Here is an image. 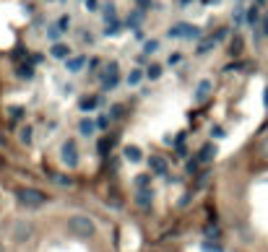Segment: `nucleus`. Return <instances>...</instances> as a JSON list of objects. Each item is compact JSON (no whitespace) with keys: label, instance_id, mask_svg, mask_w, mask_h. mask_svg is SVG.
I'll return each instance as SVG.
<instances>
[{"label":"nucleus","instance_id":"5","mask_svg":"<svg viewBox=\"0 0 268 252\" xmlns=\"http://www.w3.org/2000/svg\"><path fill=\"white\" fill-rule=\"evenodd\" d=\"M60 156L68 167H78V146H76V141H65L63 148H60Z\"/></svg>","mask_w":268,"mask_h":252},{"label":"nucleus","instance_id":"4","mask_svg":"<svg viewBox=\"0 0 268 252\" xmlns=\"http://www.w3.org/2000/svg\"><path fill=\"white\" fill-rule=\"evenodd\" d=\"M167 34L174 37V39H195V37H200L198 26H190V24H177V26H172Z\"/></svg>","mask_w":268,"mask_h":252},{"label":"nucleus","instance_id":"27","mask_svg":"<svg viewBox=\"0 0 268 252\" xmlns=\"http://www.w3.org/2000/svg\"><path fill=\"white\" fill-rule=\"evenodd\" d=\"M120 32V24H117V21H112V24H107V29H104V34L109 37V34H117Z\"/></svg>","mask_w":268,"mask_h":252},{"label":"nucleus","instance_id":"39","mask_svg":"<svg viewBox=\"0 0 268 252\" xmlns=\"http://www.w3.org/2000/svg\"><path fill=\"white\" fill-rule=\"evenodd\" d=\"M227 34H229L227 29H219V34H216V42H219V39H227Z\"/></svg>","mask_w":268,"mask_h":252},{"label":"nucleus","instance_id":"25","mask_svg":"<svg viewBox=\"0 0 268 252\" xmlns=\"http://www.w3.org/2000/svg\"><path fill=\"white\" fill-rule=\"evenodd\" d=\"M18 76H21V78H32V76H34L32 65H21V68H18Z\"/></svg>","mask_w":268,"mask_h":252},{"label":"nucleus","instance_id":"36","mask_svg":"<svg viewBox=\"0 0 268 252\" xmlns=\"http://www.w3.org/2000/svg\"><path fill=\"white\" fill-rule=\"evenodd\" d=\"M260 153L268 159V138H263V143H260Z\"/></svg>","mask_w":268,"mask_h":252},{"label":"nucleus","instance_id":"12","mask_svg":"<svg viewBox=\"0 0 268 252\" xmlns=\"http://www.w3.org/2000/svg\"><path fill=\"white\" fill-rule=\"evenodd\" d=\"M125 159H128V162H133V164H138L141 159H143V153H141L138 146H128V148H125Z\"/></svg>","mask_w":268,"mask_h":252},{"label":"nucleus","instance_id":"8","mask_svg":"<svg viewBox=\"0 0 268 252\" xmlns=\"http://www.w3.org/2000/svg\"><path fill=\"white\" fill-rule=\"evenodd\" d=\"M211 88H214V83L209 81V78H203V81H200L198 86H195V102H206L209 99V94H211Z\"/></svg>","mask_w":268,"mask_h":252},{"label":"nucleus","instance_id":"34","mask_svg":"<svg viewBox=\"0 0 268 252\" xmlns=\"http://www.w3.org/2000/svg\"><path fill=\"white\" fill-rule=\"evenodd\" d=\"M183 60V55L180 52H174V55H169V65H177V62H180Z\"/></svg>","mask_w":268,"mask_h":252},{"label":"nucleus","instance_id":"35","mask_svg":"<svg viewBox=\"0 0 268 252\" xmlns=\"http://www.w3.org/2000/svg\"><path fill=\"white\" fill-rule=\"evenodd\" d=\"M136 3H138V8H141V11L151 8V0H136Z\"/></svg>","mask_w":268,"mask_h":252},{"label":"nucleus","instance_id":"10","mask_svg":"<svg viewBox=\"0 0 268 252\" xmlns=\"http://www.w3.org/2000/svg\"><path fill=\"white\" fill-rule=\"evenodd\" d=\"M136 203L141 205V211H148V208H151V187L138 190V193H136Z\"/></svg>","mask_w":268,"mask_h":252},{"label":"nucleus","instance_id":"17","mask_svg":"<svg viewBox=\"0 0 268 252\" xmlns=\"http://www.w3.org/2000/svg\"><path fill=\"white\" fill-rule=\"evenodd\" d=\"M18 138H21V143H24V146H29V143H32V138H34V130H32V125H26V128H21V133H18Z\"/></svg>","mask_w":268,"mask_h":252},{"label":"nucleus","instance_id":"37","mask_svg":"<svg viewBox=\"0 0 268 252\" xmlns=\"http://www.w3.org/2000/svg\"><path fill=\"white\" fill-rule=\"evenodd\" d=\"M211 135H214V138H224V130H221V128H214Z\"/></svg>","mask_w":268,"mask_h":252},{"label":"nucleus","instance_id":"20","mask_svg":"<svg viewBox=\"0 0 268 252\" xmlns=\"http://www.w3.org/2000/svg\"><path fill=\"white\" fill-rule=\"evenodd\" d=\"M57 29H60L63 34L68 32V29H71V16H60V18H57Z\"/></svg>","mask_w":268,"mask_h":252},{"label":"nucleus","instance_id":"14","mask_svg":"<svg viewBox=\"0 0 268 252\" xmlns=\"http://www.w3.org/2000/svg\"><path fill=\"white\" fill-rule=\"evenodd\" d=\"M83 62H86V57H68V60H65V68H68L71 73H78L83 68Z\"/></svg>","mask_w":268,"mask_h":252},{"label":"nucleus","instance_id":"33","mask_svg":"<svg viewBox=\"0 0 268 252\" xmlns=\"http://www.w3.org/2000/svg\"><path fill=\"white\" fill-rule=\"evenodd\" d=\"M260 34H265V37H268V13L263 16V24H260Z\"/></svg>","mask_w":268,"mask_h":252},{"label":"nucleus","instance_id":"15","mask_svg":"<svg viewBox=\"0 0 268 252\" xmlns=\"http://www.w3.org/2000/svg\"><path fill=\"white\" fill-rule=\"evenodd\" d=\"M94 130H97V122L94 120H81L78 122V133L81 135H94Z\"/></svg>","mask_w":268,"mask_h":252},{"label":"nucleus","instance_id":"32","mask_svg":"<svg viewBox=\"0 0 268 252\" xmlns=\"http://www.w3.org/2000/svg\"><path fill=\"white\" fill-rule=\"evenodd\" d=\"M198 162H200L198 156H195V159H190V162H188V172H195V169H198Z\"/></svg>","mask_w":268,"mask_h":252},{"label":"nucleus","instance_id":"31","mask_svg":"<svg viewBox=\"0 0 268 252\" xmlns=\"http://www.w3.org/2000/svg\"><path fill=\"white\" fill-rule=\"evenodd\" d=\"M83 3H86L88 11H97V8H99V0H83Z\"/></svg>","mask_w":268,"mask_h":252},{"label":"nucleus","instance_id":"28","mask_svg":"<svg viewBox=\"0 0 268 252\" xmlns=\"http://www.w3.org/2000/svg\"><path fill=\"white\" fill-rule=\"evenodd\" d=\"M240 50H242V39H240V37H234V42H232V50H229V52H232V55H240Z\"/></svg>","mask_w":268,"mask_h":252},{"label":"nucleus","instance_id":"1","mask_svg":"<svg viewBox=\"0 0 268 252\" xmlns=\"http://www.w3.org/2000/svg\"><path fill=\"white\" fill-rule=\"evenodd\" d=\"M16 200H18V205H24V208L37 211L47 203V195H42L39 190H32V187H21V190H16Z\"/></svg>","mask_w":268,"mask_h":252},{"label":"nucleus","instance_id":"13","mask_svg":"<svg viewBox=\"0 0 268 252\" xmlns=\"http://www.w3.org/2000/svg\"><path fill=\"white\" fill-rule=\"evenodd\" d=\"M214 156H216V146H214V143H206L203 148H200V153H198L200 162H211Z\"/></svg>","mask_w":268,"mask_h":252},{"label":"nucleus","instance_id":"30","mask_svg":"<svg viewBox=\"0 0 268 252\" xmlns=\"http://www.w3.org/2000/svg\"><path fill=\"white\" fill-rule=\"evenodd\" d=\"M128 24H130V26H138V24H141V13H133V16L128 18Z\"/></svg>","mask_w":268,"mask_h":252},{"label":"nucleus","instance_id":"22","mask_svg":"<svg viewBox=\"0 0 268 252\" xmlns=\"http://www.w3.org/2000/svg\"><path fill=\"white\" fill-rule=\"evenodd\" d=\"M146 76H148L151 81H156V78H159V76H162V65H151V68H148V71H146Z\"/></svg>","mask_w":268,"mask_h":252},{"label":"nucleus","instance_id":"18","mask_svg":"<svg viewBox=\"0 0 268 252\" xmlns=\"http://www.w3.org/2000/svg\"><path fill=\"white\" fill-rule=\"evenodd\" d=\"M214 44H216V37H211V39H203V42L198 44V50H195V52H198V55H206V52L214 47Z\"/></svg>","mask_w":268,"mask_h":252},{"label":"nucleus","instance_id":"2","mask_svg":"<svg viewBox=\"0 0 268 252\" xmlns=\"http://www.w3.org/2000/svg\"><path fill=\"white\" fill-rule=\"evenodd\" d=\"M68 229H71V234H76V237H94L97 224L88 216H71L68 218Z\"/></svg>","mask_w":268,"mask_h":252},{"label":"nucleus","instance_id":"38","mask_svg":"<svg viewBox=\"0 0 268 252\" xmlns=\"http://www.w3.org/2000/svg\"><path fill=\"white\" fill-rule=\"evenodd\" d=\"M107 122H109L107 117H99V122H97V128H99V130H104V128H107Z\"/></svg>","mask_w":268,"mask_h":252},{"label":"nucleus","instance_id":"11","mask_svg":"<svg viewBox=\"0 0 268 252\" xmlns=\"http://www.w3.org/2000/svg\"><path fill=\"white\" fill-rule=\"evenodd\" d=\"M78 107H81V112H92L99 107V97H81Z\"/></svg>","mask_w":268,"mask_h":252},{"label":"nucleus","instance_id":"26","mask_svg":"<svg viewBox=\"0 0 268 252\" xmlns=\"http://www.w3.org/2000/svg\"><path fill=\"white\" fill-rule=\"evenodd\" d=\"M60 34H63V32L57 29V24H55V26H47V37H50L55 44H57V37H60Z\"/></svg>","mask_w":268,"mask_h":252},{"label":"nucleus","instance_id":"21","mask_svg":"<svg viewBox=\"0 0 268 252\" xmlns=\"http://www.w3.org/2000/svg\"><path fill=\"white\" fill-rule=\"evenodd\" d=\"M136 185H138V190H146V187L151 185V174H141V177H136Z\"/></svg>","mask_w":268,"mask_h":252},{"label":"nucleus","instance_id":"3","mask_svg":"<svg viewBox=\"0 0 268 252\" xmlns=\"http://www.w3.org/2000/svg\"><path fill=\"white\" fill-rule=\"evenodd\" d=\"M117 83H120V65L117 62H109L107 65V73L102 78V86H104V91H112V88H117Z\"/></svg>","mask_w":268,"mask_h":252},{"label":"nucleus","instance_id":"6","mask_svg":"<svg viewBox=\"0 0 268 252\" xmlns=\"http://www.w3.org/2000/svg\"><path fill=\"white\" fill-rule=\"evenodd\" d=\"M34 234V224L32 221H16L13 224V239L16 242H26Z\"/></svg>","mask_w":268,"mask_h":252},{"label":"nucleus","instance_id":"41","mask_svg":"<svg viewBox=\"0 0 268 252\" xmlns=\"http://www.w3.org/2000/svg\"><path fill=\"white\" fill-rule=\"evenodd\" d=\"M265 3H268V0H265Z\"/></svg>","mask_w":268,"mask_h":252},{"label":"nucleus","instance_id":"19","mask_svg":"<svg viewBox=\"0 0 268 252\" xmlns=\"http://www.w3.org/2000/svg\"><path fill=\"white\" fill-rule=\"evenodd\" d=\"M156 50H159V39H148V42L143 44V55H154Z\"/></svg>","mask_w":268,"mask_h":252},{"label":"nucleus","instance_id":"40","mask_svg":"<svg viewBox=\"0 0 268 252\" xmlns=\"http://www.w3.org/2000/svg\"><path fill=\"white\" fill-rule=\"evenodd\" d=\"M81 37H83V42H86V44H92V42H94V37H92V34H86V32H83Z\"/></svg>","mask_w":268,"mask_h":252},{"label":"nucleus","instance_id":"24","mask_svg":"<svg viewBox=\"0 0 268 252\" xmlns=\"http://www.w3.org/2000/svg\"><path fill=\"white\" fill-rule=\"evenodd\" d=\"M258 18H260L258 8H250V11H248V24H250V26H255V24H258Z\"/></svg>","mask_w":268,"mask_h":252},{"label":"nucleus","instance_id":"29","mask_svg":"<svg viewBox=\"0 0 268 252\" xmlns=\"http://www.w3.org/2000/svg\"><path fill=\"white\" fill-rule=\"evenodd\" d=\"M203 252H224L219 244H211V242H203Z\"/></svg>","mask_w":268,"mask_h":252},{"label":"nucleus","instance_id":"7","mask_svg":"<svg viewBox=\"0 0 268 252\" xmlns=\"http://www.w3.org/2000/svg\"><path fill=\"white\" fill-rule=\"evenodd\" d=\"M148 167H151V172H154V174L164 177V174H167V159L154 153V156H148Z\"/></svg>","mask_w":268,"mask_h":252},{"label":"nucleus","instance_id":"16","mask_svg":"<svg viewBox=\"0 0 268 252\" xmlns=\"http://www.w3.org/2000/svg\"><path fill=\"white\" fill-rule=\"evenodd\" d=\"M141 78H143V71H141V68H133V71L128 73V86H138Z\"/></svg>","mask_w":268,"mask_h":252},{"label":"nucleus","instance_id":"9","mask_svg":"<svg viewBox=\"0 0 268 252\" xmlns=\"http://www.w3.org/2000/svg\"><path fill=\"white\" fill-rule=\"evenodd\" d=\"M50 55L57 57V60H68L71 57V47H68V44H63V42H57V44H52Z\"/></svg>","mask_w":268,"mask_h":252},{"label":"nucleus","instance_id":"23","mask_svg":"<svg viewBox=\"0 0 268 252\" xmlns=\"http://www.w3.org/2000/svg\"><path fill=\"white\" fill-rule=\"evenodd\" d=\"M104 18H107V24H109V21H115V3L104 6Z\"/></svg>","mask_w":268,"mask_h":252}]
</instances>
